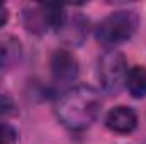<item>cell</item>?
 Segmentation results:
<instances>
[{
	"instance_id": "cell-1",
	"label": "cell",
	"mask_w": 146,
	"mask_h": 144,
	"mask_svg": "<svg viewBox=\"0 0 146 144\" xmlns=\"http://www.w3.org/2000/svg\"><path fill=\"white\" fill-rule=\"evenodd\" d=\"M102 98L92 87H75L58 102L56 114L63 126L72 131H83L92 126L100 112Z\"/></svg>"
},
{
	"instance_id": "cell-2",
	"label": "cell",
	"mask_w": 146,
	"mask_h": 144,
	"mask_svg": "<svg viewBox=\"0 0 146 144\" xmlns=\"http://www.w3.org/2000/svg\"><path fill=\"white\" fill-rule=\"evenodd\" d=\"M138 14L133 10H117L109 14L95 29V37L104 46H115L129 41L138 29Z\"/></svg>"
},
{
	"instance_id": "cell-3",
	"label": "cell",
	"mask_w": 146,
	"mask_h": 144,
	"mask_svg": "<svg viewBox=\"0 0 146 144\" xmlns=\"http://www.w3.org/2000/svg\"><path fill=\"white\" fill-rule=\"evenodd\" d=\"M126 59L121 53L110 51L106 53L100 61H99V80L104 87L106 92L109 93H117L122 85L126 83Z\"/></svg>"
},
{
	"instance_id": "cell-4",
	"label": "cell",
	"mask_w": 146,
	"mask_h": 144,
	"mask_svg": "<svg viewBox=\"0 0 146 144\" xmlns=\"http://www.w3.org/2000/svg\"><path fill=\"white\" fill-rule=\"evenodd\" d=\"M51 75L60 85H66L78 76V63L70 53L56 51L51 58Z\"/></svg>"
},
{
	"instance_id": "cell-5",
	"label": "cell",
	"mask_w": 146,
	"mask_h": 144,
	"mask_svg": "<svg viewBox=\"0 0 146 144\" xmlns=\"http://www.w3.org/2000/svg\"><path fill=\"white\" fill-rule=\"evenodd\" d=\"M106 126L117 134H129L138 126L136 112L131 107H124V105L114 107L112 110H109L106 117Z\"/></svg>"
},
{
	"instance_id": "cell-6",
	"label": "cell",
	"mask_w": 146,
	"mask_h": 144,
	"mask_svg": "<svg viewBox=\"0 0 146 144\" xmlns=\"http://www.w3.org/2000/svg\"><path fill=\"white\" fill-rule=\"evenodd\" d=\"M21 54H22V48L15 37H0V70L15 65L21 59Z\"/></svg>"
},
{
	"instance_id": "cell-7",
	"label": "cell",
	"mask_w": 146,
	"mask_h": 144,
	"mask_svg": "<svg viewBox=\"0 0 146 144\" xmlns=\"http://www.w3.org/2000/svg\"><path fill=\"white\" fill-rule=\"evenodd\" d=\"M129 93L134 98L146 97V68L145 66H133L126 75V83Z\"/></svg>"
},
{
	"instance_id": "cell-8",
	"label": "cell",
	"mask_w": 146,
	"mask_h": 144,
	"mask_svg": "<svg viewBox=\"0 0 146 144\" xmlns=\"http://www.w3.org/2000/svg\"><path fill=\"white\" fill-rule=\"evenodd\" d=\"M17 137V132L12 126L5 124V122H0V144H10L15 141Z\"/></svg>"
},
{
	"instance_id": "cell-9",
	"label": "cell",
	"mask_w": 146,
	"mask_h": 144,
	"mask_svg": "<svg viewBox=\"0 0 146 144\" xmlns=\"http://www.w3.org/2000/svg\"><path fill=\"white\" fill-rule=\"evenodd\" d=\"M7 20H9V9L0 2V27H2V26H5V24H7Z\"/></svg>"
}]
</instances>
